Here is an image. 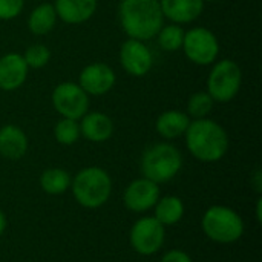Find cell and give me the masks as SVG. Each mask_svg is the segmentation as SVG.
<instances>
[{
	"label": "cell",
	"instance_id": "5bb4252c",
	"mask_svg": "<svg viewBox=\"0 0 262 262\" xmlns=\"http://www.w3.org/2000/svg\"><path fill=\"white\" fill-rule=\"evenodd\" d=\"M115 130V124L107 114L98 111H88L80 118V134L88 141L104 143L107 141Z\"/></svg>",
	"mask_w": 262,
	"mask_h": 262
},
{
	"label": "cell",
	"instance_id": "cb8c5ba5",
	"mask_svg": "<svg viewBox=\"0 0 262 262\" xmlns=\"http://www.w3.org/2000/svg\"><path fill=\"white\" fill-rule=\"evenodd\" d=\"M213 98L207 94V91H198L190 95L187 101V115L193 120L198 118H207L209 114L213 109Z\"/></svg>",
	"mask_w": 262,
	"mask_h": 262
},
{
	"label": "cell",
	"instance_id": "5b68a950",
	"mask_svg": "<svg viewBox=\"0 0 262 262\" xmlns=\"http://www.w3.org/2000/svg\"><path fill=\"white\" fill-rule=\"evenodd\" d=\"M204 235L218 244H233L244 235V221L230 207L212 206L201 220Z\"/></svg>",
	"mask_w": 262,
	"mask_h": 262
},
{
	"label": "cell",
	"instance_id": "2e32d148",
	"mask_svg": "<svg viewBox=\"0 0 262 262\" xmlns=\"http://www.w3.org/2000/svg\"><path fill=\"white\" fill-rule=\"evenodd\" d=\"M57 17L66 25H81L92 18L97 12V0H55L54 3Z\"/></svg>",
	"mask_w": 262,
	"mask_h": 262
},
{
	"label": "cell",
	"instance_id": "52a82bcc",
	"mask_svg": "<svg viewBox=\"0 0 262 262\" xmlns=\"http://www.w3.org/2000/svg\"><path fill=\"white\" fill-rule=\"evenodd\" d=\"M181 51L190 63L196 66H212L220 55V41L209 28L195 26L184 32Z\"/></svg>",
	"mask_w": 262,
	"mask_h": 262
},
{
	"label": "cell",
	"instance_id": "4fadbf2b",
	"mask_svg": "<svg viewBox=\"0 0 262 262\" xmlns=\"http://www.w3.org/2000/svg\"><path fill=\"white\" fill-rule=\"evenodd\" d=\"M29 68L21 54L8 52L0 57V89L12 92L21 88L28 78Z\"/></svg>",
	"mask_w": 262,
	"mask_h": 262
},
{
	"label": "cell",
	"instance_id": "4dcf8cb0",
	"mask_svg": "<svg viewBox=\"0 0 262 262\" xmlns=\"http://www.w3.org/2000/svg\"><path fill=\"white\" fill-rule=\"evenodd\" d=\"M206 2H218V0H204V3H206Z\"/></svg>",
	"mask_w": 262,
	"mask_h": 262
},
{
	"label": "cell",
	"instance_id": "d6986e66",
	"mask_svg": "<svg viewBox=\"0 0 262 262\" xmlns=\"http://www.w3.org/2000/svg\"><path fill=\"white\" fill-rule=\"evenodd\" d=\"M57 18L58 17L52 3H40L29 12L28 29L34 35H46L55 28Z\"/></svg>",
	"mask_w": 262,
	"mask_h": 262
},
{
	"label": "cell",
	"instance_id": "3957f363",
	"mask_svg": "<svg viewBox=\"0 0 262 262\" xmlns=\"http://www.w3.org/2000/svg\"><path fill=\"white\" fill-rule=\"evenodd\" d=\"M71 189L80 206L86 209H98L111 198L112 180L104 169L98 166H89L81 169L72 178Z\"/></svg>",
	"mask_w": 262,
	"mask_h": 262
},
{
	"label": "cell",
	"instance_id": "f546056e",
	"mask_svg": "<svg viewBox=\"0 0 262 262\" xmlns=\"http://www.w3.org/2000/svg\"><path fill=\"white\" fill-rule=\"evenodd\" d=\"M256 206H258V207H256V218H258V221L261 223V206H262V200H261V198L258 200Z\"/></svg>",
	"mask_w": 262,
	"mask_h": 262
},
{
	"label": "cell",
	"instance_id": "83f0119b",
	"mask_svg": "<svg viewBox=\"0 0 262 262\" xmlns=\"http://www.w3.org/2000/svg\"><path fill=\"white\" fill-rule=\"evenodd\" d=\"M252 186L255 187V190H256L258 193H261V190H262L261 170H255V173H253V178H252Z\"/></svg>",
	"mask_w": 262,
	"mask_h": 262
},
{
	"label": "cell",
	"instance_id": "6da1fadb",
	"mask_svg": "<svg viewBox=\"0 0 262 262\" xmlns=\"http://www.w3.org/2000/svg\"><path fill=\"white\" fill-rule=\"evenodd\" d=\"M118 23L127 38H154L164 25L160 0H120Z\"/></svg>",
	"mask_w": 262,
	"mask_h": 262
},
{
	"label": "cell",
	"instance_id": "7402d4cb",
	"mask_svg": "<svg viewBox=\"0 0 262 262\" xmlns=\"http://www.w3.org/2000/svg\"><path fill=\"white\" fill-rule=\"evenodd\" d=\"M184 29L181 25H163L160 31L157 32V41L158 46L166 51V52H177L181 51L183 48V40H184Z\"/></svg>",
	"mask_w": 262,
	"mask_h": 262
},
{
	"label": "cell",
	"instance_id": "9a60e30c",
	"mask_svg": "<svg viewBox=\"0 0 262 262\" xmlns=\"http://www.w3.org/2000/svg\"><path fill=\"white\" fill-rule=\"evenodd\" d=\"M164 18L175 25H187L198 20L204 11V0H160Z\"/></svg>",
	"mask_w": 262,
	"mask_h": 262
},
{
	"label": "cell",
	"instance_id": "484cf974",
	"mask_svg": "<svg viewBox=\"0 0 262 262\" xmlns=\"http://www.w3.org/2000/svg\"><path fill=\"white\" fill-rule=\"evenodd\" d=\"M25 0H0V20L8 21L21 14Z\"/></svg>",
	"mask_w": 262,
	"mask_h": 262
},
{
	"label": "cell",
	"instance_id": "ffe728a7",
	"mask_svg": "<svg viewBox=\"0 0 262 262\" xmlns=\"http://www.w3.org/2000/svg\"><path fill=\"white\" fill-rule=\"evenodd\" d=\"M155 220L163 226H173L184 216V204L178 196H164L157 201Z\"/></svg>",
	"mask_w": 262,
	"mask_h": 262
},
{
	"label": "cell",
	"instance_id": "8fae6325",
	"mask_svg": "<svg viewBox=\"0 0 262 262\" xmlns=\"http://www.w3.org/2000/svg\"><path fill=\"white\" fill-rule=\"evenodd\" d=\"M115 83V71L103 61H94L86 64L78 75V84L89 97L106 95L114 89Z\"/></svg>",
	"mask_w": 262,
	"mask_h": 262
},
{
	"label": "cell",
	"instance_id": "e0dca14e",
	"mask_svg": "<svg viewBox=\"0 0 262 262\" xmlns=\"http://www.w3.org/2000/svg\"><path fill=\"white\" fill-rule=\"evenodd\" d=\"M28 137L25 130L15 124L0 127V155L6 160H20L28 152Z\"/></svg>",
	"mask_w": 262,
	"mask_h": 262
},
{
	"label": "cell",
	"instance_id": "d4e9b609",
	"mask_svg": "<svg viewBox=\"0 0 262 262\" xmlns=\"http://www.w3.org/2000/svg\"><path fill=\"white\" fill-rule=\"evenodd\" d=\"M51 49L43 45V43H34V45H29L25 52L21 54L25 63L28 64L29 69H41L45 68L49 60H51Z\"/></svg>",
	"mask_w": 262,
	"mask_h": 262
},
{
	"label": "cell",
	"instance_id": "44dd1931",
	"mask_svg": "<svg viewBox=\"0 0 262 262\" xmlns=\"http://www.w3.org/2000/svg\"><path fill=\"white\" fill-rule=\"evenodd\" d=\"M71 175L60 167L46 169L40 175V186L48 195H61L71 187Z\"/></svg>",
	"mask_w": 262,
	"mask_h": 262
},
{
	"label": "cell",
	"instance_id": "4316f807",
	"mask_svg": "<svg viewBox=\"0 0 262 262\" xmlns=\"http://www.w3.org/2000/svg\"><path fill=\"white\" fill-rule=\"evenodd\" d=\"M160 262H193L184 250H169Z\"/></svg>",
	"mask_w": 262,
	"mask_h": 262
},
{
	"label": "cell",
	"instance_id": "7a4b0ae2",
	"mask_svg": "<svg viewBox=\"0 0 262 262\" xmlns=\"http://www.w3.org/2000/svg\"><path fill=\"white\" fill-rule=\"evenodd\" d=\"M184 137L190 155L203 163H216L229 150L227 130L212 118L192 120Z\"/></svg>",
	"mask_w": 262,
	"mask_h": 262
},
{
	"label": "cell",
	"instance_id": "9c48e42d",
	"mask_svg": "<svg viewBox=\"0 0 262 262\" xmlns=\"http://www.w3.org/2000/svg\"><path fill=\"white\" fill-rule=\"evenodd\" d=\"M130 246L138 255L152 256L161 250L166 238V230L161 223L152 216H143L130 229Z\"/></svg>",
	"mask_w": 262,
	"mask_h": 262
},
{
	"label": "cell",
	"instance_id": "ba28073f",
	"mask_svg": "<svg viewBox=\"0 0 262 262\" xmlns=\"http://www.w3.org/2000/svg\"><path fill=\"white\" fill-rule=\"evenodd\" d=\"M54 109L63 118L80 120L89 111V95L75 81L58 83L51 95Z\"/></svg>",
	"mask_w": 262,
	"mask_h": 262
},
{
	"label": "cell",
	"instance_id": "7c38bea8",
	"mask_svg": "<svg viewBox=\"0 0 262 262\" xmlns=\"http://www.w3.org/2000/svg\"><path fill=\"white\" fill-rule=\"evenodd\" d=\"M158 200H160V184L144 177L132 181L126 187L123 195L124 206L135 213H143L150 210Z\"/></svg>",
	"mask_w": 262,
	"mask_h": 262
},
{
	"label": "cell",
	"instance_id": "277c9868",
	"mask_svg": "<svg viewBox=\"0 0 262 262\" xmlns=\"http://www.w3.org/2000/svg\"><path fill=\"white\" fill-rule=\"evenodd\" d=\"M183 167L181 152L170 143H157L147 147L141 157V173L144 178L163 184L173 180Z\"/></svg>",
	"mask_w": 262,
	"mask_h": 262
},
{
	"label": "cell",
	"instance_id": "ac0fdd59",
	"mask_svg": "<svg viewBox=\"0 0 262 262\" xmlns=\"http://www.w3.org/2000/svg\"><path fill=\"white\" fill-rule=\"evenodd\" d=\"M190 121L192 118L186 112L169 109L158 115L155 121V129L158 135L163 137L164 140H175L186 134Z\"/></svg>",
	"mask_w": 262,
	"mask_h": 262
},
{
	"label": "cell",
	"instance_id": "f1b7e54d",
	"mask_svg": "<svg viewBox=\"0 0 262 262\" xmlns=\"http://www.w3.org/2000/svg\"><path fill=\"white\" fill-rule=\"evenodd\" d=\"M5 230H6V216H5V213L0 210V236L5 233Z\"/></svg>",
	"mask_w": 262,
	"mask_h": 262
},
{
	"label": "cell",
	"instance_id": "603a6c76",
	"mask_svg": "<svg viewBox=\"0 0 262 262\" xmlns=\"http://www.w3.org/2000/svg\"><path fill=\"white\" fill-rule=\"evenodd\" d=\"M54 137L58 144L61 146H72L81 137L80 134V123L78 120L72 118H60L54 127Z\"/></svg>",
	"mask_w": 262,
	"mask_h": 262
},
{
	"label": "cell",
	"instance_id": "30bf717a",
	"mask_svg": "<svg viewBox=\"0 0 262 262\" xmlns=\"http://www.w3.org/2000/svg\"><path fill=\"white\" fill-rule=\"evenodd\" d=\"M120 64L130 77H144L154 66V54L146 41L126 38L120 48Z\"/></svg>",
	"mask_w": 262,
	"mask_h": 262
},
{
	"label": "cell",
	"instance_id": "8992f818",
	"mask_svg": "<svg viewBox=\"0 0 262 262\" xmlns=\"http://www.w3.org/2000/svg\"><path fill=\"white\" fill-rule=\"evenodd\" d=\"M207 94L215 103H230L241 91L243 71L232 58L216 60L207 75Z\"/></svg>",
	"mask_w": 262,
	"mask_h": 262
}]
</instances>
